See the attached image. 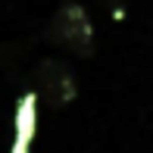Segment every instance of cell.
Returning a JSON list of instances; mask_svg holds the SVG:
<instances>
[{
  "label": "cell",
  "mask_w": 153,
  "mask_h": 153,
  "mask_svg": "<svg viewBox=\"0 0 153 153\" xmlns=\"http://www.w3.org/2000/svg\"><path fill=\"white\" fill-rule=\"evenodd\" d=\"M31 85H34V97L44 100L50 109L69 106L75 100V94H78V81H75L72 69L59 59H41L34 66Z\"/></svg>",
  "instance_id": "2"
},
{
  "label": "cell",
  "mask_w": 153,
  "mask_h": 153,
  "mask_svg": "<svg viewBox=\"0 0 153 153\" xmlns=\"http://www.w3.org/2000/svg\"><path fill=\"white\" fill-rule=\"evenodd\" d=\"M44 38L50 41V44L69 47V50L78 53V56H91L94 53L91 16H88V10L81 3H75V0L62 3L59 10L50 16V22H47V28H44Z\"/></svg>",
  "instance_id": "1"
}]
</instances>
